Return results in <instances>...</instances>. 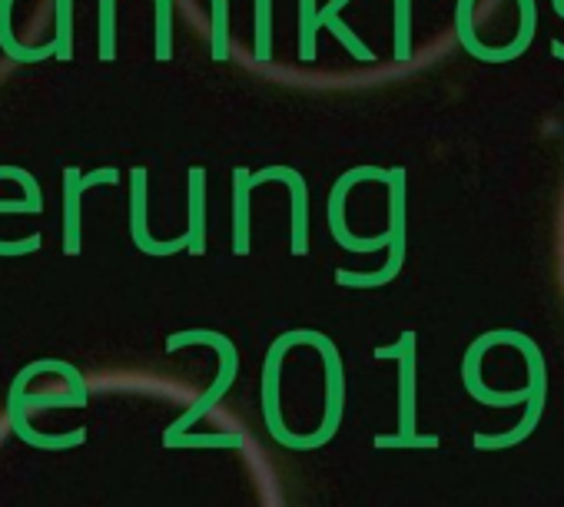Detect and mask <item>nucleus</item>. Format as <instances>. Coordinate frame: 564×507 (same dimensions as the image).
I'll return each mask as SVG.
<instances>
[{"instance_id":"nucleus-1","label":"nucleus","mask_w":564,"mask_h":507,"mask_svg":"<svg viewBox=\"0 0 564 507\" xmlns=\"http://www.w3.org/2000/svg\"><path fill=\"white\" fill-rule=\"evenodd\" d=\"M189 345H209V349H216V355H219V372H216V382L206 388V395H203L189 411H183V415L163 431V438H173V434H180V431H189L206 411H213V405L232 388V378H236V372H239V352H236V345H232L226 335L196 329V332H176V335L166 339V352H180V349H189Z\"/></svg>"},{"instance_id":"nucleus-2","label":"nucleus","mask_w":564,"mask_h":507,"mask_svg":"<svg viewBox=\"0 0 564 507\" xmlns=\"http://www.w3.org/2000/svg\"><path fill=\"white\" fill-rule=\"evenodd\" d=\"M389 263L379 273H346L336 269V283L349 289H376L392 283L402 273L405 263V169L395 166L389 169Z\"/></svg>"},{"instance_id":"nucleus-3","label":"nucleus","mask_w":564,"mask_h":507,"mask_svg":"<svg viewBox=\"0 0 564 507\" xmlns=\"http://www.w3.org/2000/svg\"><path fill=\"white\" fill-rule=\"evenodd\" d=\"M303 345L319 349V352H323V365H326V415H323V428L300 438V451H313V448H323L326 441H333V434H336L339 425H343V408H346V368H343L339 349H336L333 339H326L323 332L303 329Z\"/></svg>"},{"instance_id":"nucleus-4","label":"nucleus","mask_w":564,"mask_h":507,"mask_svg":"<svg viewBox=\"0 0 564 507\" xmlns=\"http://www.w3.org/2000/svg\"><path fill=\"white\" fill-rule=\"evenodd\" d=\"M362 179L389 183V169H379V166H356V169H349V173H343V176L336 179L333 196H329V232H333V239H336L343 249H349V252H376V249L389 245V239H392V232H382V235H376V239H359V235L349 232V225H346V196H349V189H352L356 183H362Z\"/></svg>"},{"instance_id":"nucleus-5","label":"nucleus","mask_w":564,"mask_h":507,"mask_svg":"<svg viewBox=\"0 0 564 507\" xmlns=\"http://www.w3.org/2000/svg\"><path fill=\"white\" fill-rule=\"evenodd\" d=\"M147 183H150V173L147 166H133L130 169V235H133V245L143 252V256H176L189 245L186 232L170 239V242H160L150 235V225H147Z\"/></svg>"},{"instance_id":"nucleus-6","label":"nucleus","mask_w":564,"mask_h":507,"mask_svg":"<svg viewBox=\"0 0 564 507\" xmlns=\"http://www.w3.org/2000/svg\"><path fill=\"white\" fill-rule=\"evenodd\" d=\"M252 186L262 183H286L293 192V256H306L310 252V186L306 176L296 166H265L259 173H249Z\"/></svg>"},{"instance_id":"nucleus-7","label":"nucleus","mask_w":564,"mask_h":507,"mask_svg":"<svg viewBox=\"0 0 564 507\" xmlns=\"http://www.w3.org/2000/svg\"><path fill=\"white\" fill-rule=\"evenodd\" d=\"M376 359H399V434H415V332H405L395 345L376 349Z\"/></svg>"},{"instance_id":"nucleus-8","label":"nucleus","mask_w":564,"mask_h":507,"mask_svg":"<svg viewBox=\"0 0 564 507\" xmlns=\"http://www.w3.org/2000/svg\"><path fill=\"white\" fill-rule=\"evenodd\" d=\"M293 345H303V332H286L279 335L272 345H269V355H265V365H262V415H265V425H269V434L279 441L290 428L282 425V415H279V368H282V359Z\"/></svg>"},{"instance_id":"nucleus-9","label":"nucleus","mask_w":564,"mask_h":507,"mask_svg":"<svg viewBox=\"0 0 564 507\" xmlns=\"http://www.w3.org/2000/svg\"><path fill=\"white\" fill-rule=\"evenodd\" d=\"M84 173L77 166L64 169V252L80 256L84 252Z\"/></svg>"},{"instance_id":"nucleus-10","label":"nucleus","mask_w":564,"mask_h":507,"mask_svg":"<svg viewBox=\"0 0 564 507\" xmlns=\"http://www.w3.org/2000/svg\"><path fill=\"white\" fill-rule=\"evenodd\" d=\"M24 405L21 401H8V421L11 428L18 431V438L31 448H41V451H70L77 444L87 441V431L84 428H74V431H64V434H47V431H37L31 428V421L24 418Z\"/></svg>"},{"instance_id":"nucleus-11","label":"nucleus","mask_w":564,"mask_h":507,"mask_svg":"<svg viewBox=\"0 0 564 507\" xmlns=\"http://www.w3.org/2000/svg\"><path fill=\"white\" fill-rule=\"evenodd\" d=\"M0 179H14V183H21L24 186V199H31V206H34V212H44V192H41V183H37V176H31L24 166H0ZM41 232H34L31 239H18V242H0V256H31V252H37L41 249Z\"/></svg>"},{"instance_id":"nucleus-12","label":"nucleus","mask_w":564,"mask_h":507,"mask_svg":"<svg viewBox=\"0 0 564 507\" xmlns=\"http://www.w3.org/2000/svg\"><path fill=\"white\" fill-rule=\"evenodd\" d=\"M186 183H189V232H186L189 245H186V252L189 256H203L206 252V169L193 166Z\"/></svg>"},{"instance_id":"nucleus-13","label":"nucleus","mask_w":564,"mask_h":507,"mask_svg":"<svg viewBox=\"0 0 564 507\" xmlns=\"http://www.w3.org/2000/svg\"><path fill=\"white\" fill-rule=\"evenodd\" d=\"M249 169L232 166V252L246 256L249 252Z\"/></svg>"},{"instance_id":"nucleus-14","label":"nucleus","mask_w":564,"mask_h":507,"mask_svg":"<svg viewBox=\"0 0 564 507\" xmlns=\"http://www.w3.org/2000/svg\"><path fill=\"white\" fill-rule=\"evenodd\" d=\"M11 11H14V0H0V47L4 54L18 64H37V60H51L57 54V44H47V47H21L14 31H11Z\"/></svg>"},{"instance_id":"nucleus-15","label":"nucleus","mask_w":564,"mask_h":507,"mask_svg":"<svg viewBox=\"0 0 564 507\" xmlns=\"http://www.w3.org/2000/svg\"><path fill=\"white\" fill-rule=\"evenodd\" d=\"M242 444H246L242 431H206V434L180 431L173 438H163V448H242Z\"/></svg>"},{"instance_id":"nucleus-16","label":"nucleus","mask_w":564,"mask_h":507,"mask_svg":"<svg viewBox=\"0 0 564 507\" xmlns=\"http://www.w3.org/2000/svg\"><path fill=\"white\" fill-rule=\"evenodd\" d=\"M100 60H117V0H100Z\"/></svg>"},{"instance_id":"nucleus-17","label":"nucleus","mask_w":564,"mask_h":507,"mask_svg":"<svg viewBox=\"0 0 564 507\" xmlns=\"http://www.w3.org/2000/svg\"><path fill=\"white\" fill-rule=\"evenodd\" d=\"M272 60V0H256V64Z\"/></svg>"},{"instance_id":"nucleus-18","label":"nucleus","mask_w":564,"mask_h":507,"mask_svg":"<svg viewBox=\"0 0 564 507\" xmlns=\"http://www.w3.org/2000/svg\"><path fill=\"white\" fill-rule=\"evenodd\" d=\"M213 60H229V0H213Z\"/></svg>"},{"instance_id":"nucleus-19","label":"nucleus","mask_w":564,"mask_h":507,"mask_svg":"<svg viewBox=\"0 0 564 507\" xmlns=\"http://www.w3.org/2000/svg\"><path fill=\"white\" fill-rule=\"evenodd\" d=\"M57 60H74V0H57Z\"/></svg>"},{"instance_id":"nucleus-20","label":"nucleus","mask_w":564,"mask_h":507,"mask_svg":"<svg viewBox=\"0 0 564 507\" xmlns=\"http://www.w3.org/2000/svg\"><path fill=\"white\" fill-rule=\"evenodd\" d=\"M156 60H173V8L170 0H156Z\"/></svg>"},{"instance_id":"nucleus-21","label":"nucleus","mask_w":564,"mask_h":507,"mask_svg":"<svg viewBox=\"0 0 564 507\" xmlns=\"http://www.w3.org/2000/svg\"><path fill=\"white\" fill-rule=\"evenodd\" d=\"M412 0H395V60L412 57Z\"/></svg>"},{"instance_id":"nucleus-22","label":"nucleus","mask_w":564,"mask_h":507,"mask_svg":"<svg viewBox=\"0 0 564 507\" xmlns=\"http://www.w3.org/2000/svg\"><path fill=\"white\" fill-rule=\"evenodd\" d=\"M316 0H300V60H316Z\"/></svg>"},{"instance_id":"nucleus-23","label":"nucleus","mask_w":564,"mask_h":507,"mask_svg":"<svg viewBox=\"0 0 564 507\" xmlns=\"http://www.w3.org/2000/svg\"><path fill=\"white\" fill-rule=\"evenodd\" d=\"M435 444H438L435 434H429V438H422V434H412V438H402V434H379V438H376V448H435Z\"/></svg>"},{"instance_id":"nucleus-24","label":"nucleus","mask_w":564,"mask_h":507,"mask_svg":"<svg viewBox=\"0 0 564 507\" xmlns=\"http://www.w3.org/2000/svg\"><path fill=\"white\" fill-rule=\"evenodd\" d=\"M120 179V173H117V166H100V169H90L87 176H84V189H94V186H104V183H117Z\"/></svg>"}]
</instances>
